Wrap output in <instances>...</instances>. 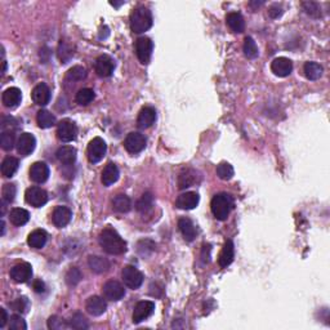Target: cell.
<instances>
[{"label": "cell", "instance_id": "cell-1", "mask_svg": "<svg viewBox=\"0 0 330 330\" xmlns=\"http://www.w3.org/2000/svg\"><path fill=\"white\" fill-rule=\"evenodd\" d=\"M100 244L102 249L111 256H120L127 252V243L112 228H106L101 232Z\"/></svg>", "mask_w": 330, "mask_h": 330}, {"label": "cell", "instance_id": "cell-2", "mask_svg": "<svg viewBox=\"0 0 330 330\" xmlns=\"http://www.w3.org/2000/svg\"><path fill=\"white\" fill-rule=\"evenodd\" d=\"M210 208L215 218L218 221H226L234 208V200L228 194H218L212 199Z\"/></svg>", "mask_w": 330, "mask_h": 330}, {"label": "cell", "instance_id": "cell-3", "mask_svg": "<svg viewBox=\"0 0 330 330\" xmlns=\"http://www.w3.org/2000/svg\"><path fill=\"white\" fill-rule=\"evenodd\" d=\"M152 26V14L151 10L139 6L134 12L132 13L131 16V29L135 34H142V32L147 31Z\"/></svg>", "mask_w": 330, "mask_h": 330}, {"label": "cell", "instance_id": "cell-4", "mask_svg": "<svg viewBox=\"0 0 330 330\" xmlns=\"http://www.w3.org/2000/svg\"><path fill=\"white\" fill-rule=\"evenodd\" d=\"M107 151V144L106 142L103 141L101 137L93 138L92 141L89 142L87 148V155L88 159H89L90 163L97 164L102 160L105 155H106Z\"/></svg>", "mask_w": 330, "mask_h": 330}, {"label": "cell", "instance_id": "cell-5", "mask_svg": "<svg viewBox=\"0 0 330 330\" xmlns=\"http://www.w3.org/2000/svg\"><path fill=\"white\" fill-rule=\"evenodd\" d=\"M123 281L129 289H138L143 284V275L134 266H125L122 272Z\"/></svg>", "mask_w": 330, "mask_h": 330}, {"label": "cell", "instance_id": "cell-6", "mask_svg": "<svg viewBox=\"0 0 330 330\" xmlns=\"http://www.w3.org/2000/svg\"><path fill=\"white\" fill-rule=\"evenodd\" d=\"M25 199L29 205L35 206V208H40V206L45 205L47 201H48V194H47V191L43 190L42 187L34 186L26 190Z\"/></svg>", "mask_w": 330, "mask_h": 330}, {"label": "cell", "instance_id": "cell-7", "mask_svg": "<svg viewBox=\"0 0 330 330\" xmlns=\"http://www.w3.org/2000/svg\"><path fill=\"white\" fill-rule=\"evenodd\" d=\"M152 48H154V44H152L150 38L142 36V38L137 39L135 53H137V57L141 64L147 65L150 62L151 56H152Z\"/></svg>", "mask_w": 330, "mask_h": 330}, {"label": "cell", "instance_id": "cell-8", "mask_svg": "<svg viewBox=\"0 0 330 330\" xmlns=\"http://www.w3.org/2000/svg\"><path fill=\"white\" fill-rule=\"evenodd\" d=\"M146 143H147L146 137H144L143 134H141V133H138V132H132V133H129L124 141L125 148H127V151L131 152V154H138V152L143 151L144 147H146Z\"/></svg>", "mask_w": 330, "mask_h": 330}, {"label": "cell", "instance_id": "cell-9", "mask_svg": "<svg viewBox=\"0 0 330 330\" xmlns=\"http://www.w3.org/2000/svg\"><path fill=\"white\" fill-rule=\"evenodd\" d=\"M57 135L62 142H72L77 135V127L74 122L65 119L58 124Z\"/></svg>", "mask_w": 330, "mask_h": 330}, {"label": "cell", "instance_id": "cell-10", "mask_svg": "<svg viewBox=\"0 0 330 330\" xmlns=\"http://www.w3.org/2000/svg\"><path fill=\"white\" fill-rule=\"evenodd\" d=\"M155 311V303L151 301L138 302L133 311V323L139 324L143 320L148 319Z\"/></svg>", "mask_w": 330, "mask_h": 330}, {"label": "cell", "instance_id": "cell-11", "mask_svg": "<svg viewBox=\"0 0 330 330\" xmlns=\"http://www.w3.org/2000/svg\"><path fill=\"white\" fill-rule=\"evenodd\" d=\"M32 276V267L30 263H18L16 266L10 269V279L14 282L23 284L27 282Z\"/></svg>", "mask_w": 330, "mask_h": 330}, {"label": "cell", "instance_id": "cell-12", "mask_svg": "<svg viewBox=\"0 0 330 330\" xmlns=\"http://www.w3.org/2000/svg\"><path fill=\"white\" fill-rule=\"evenodd\" d=\"M103 295L105 298L109 301H120L125 295V289L124 286L116 280H110L107 281L102 288Z\"/></svg>", "mask_w": 330, "mask_h": 330}, {"label": "cell", "instance_id": "cell-13", "mask_svg": "<svg viewBox=\"0 0 330 330\" xmlns=\"http://www.w3.org/2000/svg\"><path fill=\"white\" fill-rule=\"evenodd\" d=\"M96 72L98 76L101 77H109L111 76L114 70H115V62L110 56L102 55L96 60V65H94Z\"/></svg>", "mask_w": 330, "mask_h": 330}, {"label": "cell", "instance_id": "cell-14", "mask_svg": "<svg viewBox=\"0 0 330 330\" xmlns=\"http://www.w3.org/2000/svg\"><path fill=\"white\" fill-rule=\"evenodd\" d=\"M271 70L276 76L286 77L292 74L293 62L286 57H277L271 64Z\"/></svg>", "mask_w": 330, "mask_h": 330}, {"label": "cell", "instance_id": "cell-15", "mask_svg": "<svg viewBox=\"0 0 330 330\" xmlns=\"http://www.w3.org/2000/svg\"><path fill=\"white\" fill-rule=\"evenodd\" d=\"M30 178L32 182L44 183L49 178V167L43 161H36L30 168Z\"/></svg>", "mask_w": 330, "mask_h": 330}, {"label": "cell", "instance_id": "cell-16", "mask_svg": "<svg viewBox=\"0 0 330 330\" xmlns=\"http://www.w3.org/2000/svg\"><path fill=\"white\" fill-rule=\"evenodd\" d=\"M35 146L36 139L31 133H22L17 141V151L22 156H29L32 151L35 150Z\"/></svg>", "mask_w": 330, "mask_h": 330}, {"label": "cell", "instance_id": "cell-17", "mask_svg": "<svg viewBox=\"0 0 330 330\" xmlns=\"http://www.w3.org/2000/svg\"><path fill=\"white\" fill-rule=\"evenodd\" d=\"M71 218H72V213H71V210L67 206H57L53 210V214H52L53 223L58 228L66 227L70 223Z\"/></svg>", "mask_w": 330, "mask_h": 330}, {"label": "cell", "instance_id": "cell-18", "mask_svg": "<svg viewBox=\"0 0 330 330\" xmlns=\"http://www.w3.org/2000/svg\"><path fill=\"white\" fill-rule=\"evenodd\" d=\"M32 101L39 105V106H45L48 105L49 101H51V89L48 88V85L44 83L38 84L34 89H32Z\"/></svg>", "mask_w": 330, "mask_h": 330}, {"label": "cell", "instance_id": "cell-19", "mask_svg": "<svg viewBox=\"0 0 330 330\" xmlns=\"http://www.w3.org/2000/svg\"><path fill=\"white\" fill-rule=\"evenodd\" d=\"M155 120H156V111H155L154 107H143V109L139 111L137 118V125L138 128L141 129H147L150 128L151 125L154 124Z\"/></svg>", "mask_w": 330, "mask_h": 330}, {"label": "cell", "instance_id": "cell-20", "mask_svg": "<svg viewBox=\"0 0 330 330\" xmlns=\"http://www.w3.org/2000/svg\"><path fill=\"white\" fill-rule=\"evenodd\" d=\"M199 201L200 198L196 193H185L178 196L176 205L180 209H183V210H191V209H195L198 206Z\"/></svg>", "mask_w": 330, "mask_h": 330}, {"label": "cell", "instance_id": "cell-21", "mask_svg": "<svg viewBox=\"0 0 330 330\" xmlns=\"http://www.w3.org/2000/svg\"><path fill=\"white\" fill-rule=\"evenodd\" d=\"M1 100H3L4 106L9 107V109H14V107H17L19 103H21L22 93H21V90H19L18 88L10 87L4 90Z\"/></svg>", "mask_w": 330, "mask_h": 330}, {"label": "cell", "instance_id": "cell-22", "mask_svg": "<svg viewBox=\"0 0 330 330\" xmlns=\"http://www.w3.org/2000/svg\"><path fill=\"white\" fill-rule=\"evenodd\" d=\"M85 308H87L88 314H90L92 316H101V315L106 312L107 305L105 299L98 297V295H93V297H90L87 301Z\"/></svg>", "mask_w": 330, "mask_h": 330}, {"label": "cell", "instance_id": "cell-23", "mask_svg": "<svg viewBox=\"0 0 330 330\" xmlns=\"http://www.w3.org/2000/svg\"><path fill=\"white\" fill-rule=\"evenodd\" d=\"M178 227H180L181 234L183 235L185 240L187 241H194L195 240L198 231H196L195 224L190 218H181L178 221Z\"/></svg>", "mask_w": 330, "mask_h": 330}, {"label": "cell", "instance_id": "cell-24", "mask_svg": "<svg viewBox=\"0 0 330 330\" xmlns=\"http://www.w3.org/2000/svg\"><path fill=\"white\" fill-rule=\"evenodd\" d=\"M56 156L60 163L65 164V165H71L76 160V150L71 146H62L57 150Z\"/></svg>", "mask_w": 330, "mask_h": 330}, {"label": "cell", "instance_id": "cell-25", "mask_svg": "<svg viewBox=\"0 0 330 330\" xmlns=\"http://www.w3.org/2000/svg\"><path fill=\"white\" fill-rule=\"evenodd\" d=\"M234 257H235L234 243H232L231 240L226 241L223 249H222L221 254H219V258H218L219 266L221 267L230 266L231 263H232V261H234Z\"/></svg>", "mask_w": 330, "mask_h": 330}, {"label": "cell", "instance_id": "cell-26", "mask_svg": "<svg viewBox=\"0 0 330 330\" xmlns=\"http://www.w3.org/2000/svg\"><path fill=\"white\" fill-rule=\"evenodd\" d=\"M47 239H48V235L44 230H35L27 237V244L34 249H42L47 244Z\"/></svg>", "mask_w": 330, "mask_h": 330}, {"label": "cell", "instance_id": "cell-27", "mask_svg": "<svg viewBox=\"0 0 330 330\" xmlns=\"http://www.w3.org/2000/svg\"><path fill=\"white\" fill-rule=\"evenodd\" d=\"M119 176H120L119 168L116 167L115 164L109 163L106 167H105V169H103L102 178H101V180H102V183L105 186H111V185H114V183L119 180Z\"/></svg>", "mask_w": 330, "mask_h": 330}, {"label": "cell", "instance_id": "cell-28", "mask_svg": "<svg viewBox=\"0 0 330 330\" xmlns=\"http://www.w3.org/2000/svg\"><path fill=\"white\" fill-rule=\"evenodd\" d=\"M226 23L234 32H243L245 29V22H244V18L240 13L232 12L228 13L227 17H226Z\"/></svg>", "mask_w": 330, "mask_h": 330}, {"label": "cell", "instance_id": "cell-29", "mask_svg": "<svg viewBox=\"0 0 330 330\" xmlns=\"http://www.w3.org/2000/svg\"><path fill=\"white\" fill-rule=\"evenodd\" d=\"M88 264H89L90 269L96 273H103L106 272L107 269L110 268V262L100 256H92L88 260Z\"/></svg>", "mask_w": 330, "mask_h": 330}, {"label": "cell", "instance_id": "cell-30", "mask_svg": "<svg viewBox=\"0 0 330 330\" xmlns=\"http://www.w3.org/2000/svg\"><path fill=\"white\" fill-rule=\"evenodd\" d=\"M19 167V161L18 159L13 156L5 157L1 163V174H3L5 178H10V177L14 176Z\"/></svg>", "mask_w": 330, "mask_h": 330}, {"label": "cell", "instance_id": "cell-31", "mask_svg": "<svg viewBox=\"0 0 330 330\" xmlns=\"http://www.w3.org/2000/svg\"><path fill=\"white\" fill-rule=\"evenodd\" d=\"M74 45L70 44V43L66 42V40H61L60 45H58V58H60V61H61L62 64H67L71 58L74 57Z\"/></svg>", "mask_w": 330, "mask_h": 330}, {"label": "cell", "instance_id": "cell-32", "mask_svg": "<svg viewBox=\"0 0 330 330\" xmlns=\"http://www.w3.org/2000/svg\"><path fill=\"white\" fill-rule=\"evenodd\" d=\"M9 219L14 226H23L29 222L30 219V213L22 208H14L10 210L9 213Z\"/></svg>", "mask_w": 330, "mask_h": 330}, {"label": "cell", "instance_id": "cell-33", "mask_svg": "<svg viewBox=\"0 0 330 330\" xmlns=\"http://www.w3.org/2000/svg\"><path fill=\"white\" fill-rule=\"evenodd\" d=\"M36 122H38V125L40 128L48 129L56 124V118L48 110H40L38 112V116H36Z\"/></svg>", "mask_w": 330, "mask_h": 330}, {"label": "cell", "instance_id": "cell-34", "mask_svg": "<svg viewBox=\"0 0 330 330\" xmlns=\"http://www.w3.org/2000/svg\"><path fill=\"white\" fill-rule=\"evenodd\" d=\"M303 70H305L307 79H310V80H318L323 75V66L319 65L318 62H306Z\"/></svg>", "mask_w": 330, "mask_h": 330}, {"label": "cell", "instance_id": "cell-35", "mask_svg": "<svg viewBox=\"0 0 330 330\" xmlns=\"http://www.w3.org/2000/svg\"><path fill=\"white\" fill-rule=\"evenodd\" d=\"M112 206L116 212L128 213L132 208V202L127 195H118L112 200Z\"/></svg>", "mask_w": 330, "mask_h": 330}, {"label": "cell", "instance_id": "cell-36", "mask_svg": "<svg viewBox=\"0 0 330 330\" xmlns=\"http://www.w3.org/2000/svg\"><path fill=\"white\" fill-rule=\"evenodd\" d=\"M196 172L191 169H187L185 172L180 174L178 177V186H180L181 190L187 189V187H191L194 183L196 182Z\"/></svg>", "mask_w": 330, "mask_h": 330}, {"label": "cell", "instance_id": "cell-37", "mask_svg": "<svg viewBox=\"0 0 330 330\" xmlns=\"http://www.w3.org/2000/svg\"><path fill=\"white\" fill-rule=\"evenodd\" d=\"M87 77V70L83 66H74L66 72V80L80 81Z\"/></svg>", "mask_w": 330, "mask_h": 330}, {"label": "cell", "instance_id": "cell-38", "mask_svg": "<svg viewBox=\"0 0 330 330\" xmlns=\"http://www.w3.org/2000/svg\"><path fill=\"white\" fill-rule=\"evenodd\" d=\"M94 97H96V94H94V92L90 88H83V89H80L76 93V102L79 105L85 106V105H89L94 100Z\"/></svg>", "mask_w": 330, "mask_h": 330}, {"label": "cell", "instance_id": "cell-39", "mask_svg": "<svg viewBox=\"0 0 330 330\" xmlns=\"http://www.w3.org/2000/svg\"><path fill=\"white\" fill-rule=\"evenodd\" d=\"M152 205H154V196L151 195L150 193H146L141 199L138 200L135 208L139 213H146L152 208Z\"/></svg>", "mask_w": 330, "mask_h": 330}, {"label": "cell", "instance_id": "cell-40", "mask_svg": "<svg viewBox=\"0 0 330 330\" xmlns=\"http://www.w3.org/2000/svg\"><path fill=\"white\" fill-rule=\"evenodd\" d=\"M235 174V170L232 165L228 163H221L217 167V176L223 181H230Z\"/></svg>", "mask_w": 330, "mask_h": 330}, {"label": "cell", "instance_id": "cell-41", "mask_svg": "<svg viewBox=\"0 0 330 330\" xmlns=\"http://www.w3.org/2000/svg\"><path fill=\"white\" fill-rule=\"evenodd\" d=\"M244 53L248 58H256L258 56V47H257L256 42L253 38L247 36L245 42H244Z\"/></svg>", "mask_w": 330, "mask_h": 330}, {"label": "cell", "instance_id": "cell-42", "mask_svg": "<svg viewBox=\"0 0 330 330\" xmlns=\"http://www.w3.org/2000/svg\"><path fill=\"white\" fill-rule=\"evenodd\" d=\"M0 144H1V148L5 151L12 150L13 146H14V134L13 132L10 131H3L1 132V135H0Z\"/></svg>", "mask_w": 330, "mask_h": 330}, {"label": "cell", "instance_id": "cell-43", "mask_svg": "<svg viewBox=\"0 0 330 330\" xmlns=\"http://www.w3.org/2000/svg\"><path fill=\"white\" fill-rule=\"evenodd\" d=\"M70 327L74 328V329H77V330H84V329H88V328H89V324H88L87 319L84 318L80 312H76V314L72 315V318H71Z\"/></svg>", "mask_w": 330, "mask_h": 330}, {"label": "cell", "instance_id": "cell-44", "mask_svg": "<svg viewBox=\"0 0 330 330\" xmlns=\"http://www.w3.org/2000/svg\"><path fill=\"white\" fill-rule=\"evenodd\" d=\"M16 186L12 185V183H6V185L3 186V190H1V199L6 204H10L14 200V198H16Z\"/></svg>", "mask_w": 330, "mask_h": 330}, {"label": "cell", "instance_id": "cell-45", "mask_svg": "<svg viewBox=\"0 0 330 330\" xmlns=\"http://www.w3.org/2000/svg\"><path fill=\"white\" fill-rule=\"evenodd\" d=\"M81 279H83V275H81L80 269L76 268V267L70 268V271H68L67 275H66V282H67L70 286L77 285Z\"/></svg>", "mask_w": 330, "mask_h": 330}, {"label": "cell", "instance_id": "cell-46", "mask_svg": "<svg viewBox=\"0 0 330 330\" xmlns=\"http://www.w3.org/2000/svg\"><path fill=\"white\" fill-rule=\"evenodd\" d=\"M9 329L12 330H26L27 325H26L25 320H23L19 315H13L9 319Z\"/></svg>", "mask_w": 330, "mask_h": 330}, {"label": "cell", "instance_id": "cell-47", "mask_svg": "<svg viewBox=\"0 0 330 330\" xmlns=\"http://www.w3.org/2000/svg\"><path fill=\"white\" fill-rule=\"evenodd\" d=\"M68 325L66 324V321L64 319L58 318V316H52L48 320V328L52 330H62L67 329Z\"/></svg>", "mask_w": 330, "mask_h": 330}, {"label": "cell", "instance_id": "cell-48", "mask_svg": "<svg viewBox=\"0 0 330 330\" xmlns=\"http://www.w3.org/2000/svg\"><path fill=\"white\" fill-rule=\"evenodd\" d=\"M10 307H12L13 311L23 314V312L27 311V308H29V301H27L25 297H22V298H17L16 301L10 303Z\"/></svg>", "mask_w": 330, "mask_h": 330}, {"label": "cell", "instance_id": "cell-49", "mask_svg": "<svg viewBox=\"0 0 330 330\" xmlns=\"http://www.w3.org/2000/svg\"><path fill=\"white\" fill-rule=\"evenodd\" d=\"M302 5H303V8H305L306 13H307V14H310V16H312V17H320L321 16L320 8H319L318 4L314 3V1H305V3L302 4Z\"/></svg>", "mask_w": 330, "mask_h": 330}, {"label": "cell", "instance_id": "cell-50", "mask_svg": "<svg viewBox=\"0 0 330 330\" xmlns=\"http://www.w3.org/2000/svg\"><path fill=\"white\" fill-rule=\"evenodd\" d=\"M268 14L271 17H272V18H277V17H280L282 14V9H281V6H279V5H272L271 6V8H269V10H268Z\"/></svg>", "mask_w": 330, "mask_h": 330}, {"label": "cell", "instance_id": "cell-51", "mask_svg": "<svg viewBox=\"0 0 330 330\" xmlns=\"http://www.w3.org/2000/svg\"><path fill=\"white\" fill-rule=\"evenodd\" d=\"M34 290H35L36 293L44 292V290H45L44 282H43L42 280H36V281H34Z\"/></svg>", "mask_w": 330, "mask_h": 330}, {"label": "cell", "instance_id": "cell-52", "mask_svg": "<svg viewBox=\"0 0 330 330\" xmlns=\"http://www.w3.org/2000/svg\"><path fill=\"white\" fill-rule=\"evenodd\" d=\"M0 315H1V318H0V328H4L6 324V320H8V315H6V311L4 308H0Z\"/></svg>", "mask_w": 330, "mask_h": 330}, {"label": "cell", "instance_id": "cell-53", "mask_svg": "<svg viewBox=\"0 0 330 330\" xmlns=\"http://www.w3.org/2000/svg\"><path fill=\"white\" fill-rule=\"evenodd\" d=\"M110 4H111V5H114V6H116V8H118V6L123 5V4H124V1H119V3H116V1H110Z\"/></svg>", "mask_w": 330, "mask_h": 330}, {"label": "cell", "instance_id": "cell-54", "mask_svg": "<svg viewBox=\"0 0 330 330\" xmlns=\"http://www.w3.org/2000/svg\"><path fill=\"white\" fill-rule=\"evenodd\" d=\"M4 232H5V223L4 221H1V235H4Z\"/></svg>", "mask_w": 330, "mask_h": 330}]
</instances>
